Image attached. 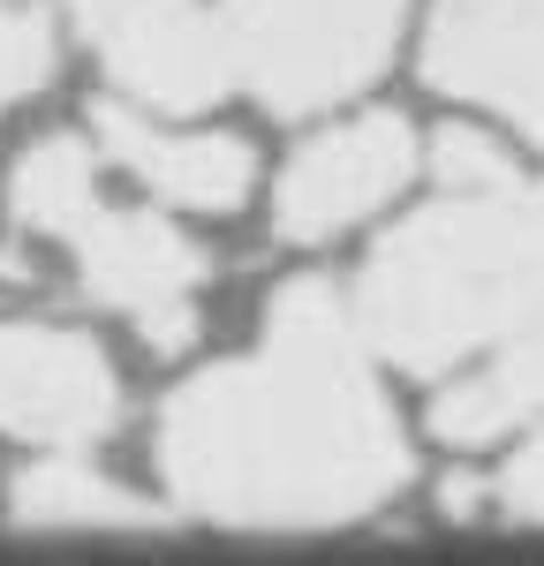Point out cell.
Wrapping results in <instances>:
<instances>
[{
  "instance_id": "30bf717a",
  "label": "cell",
  "mask_w": 544,
  "mask_h": 566,
  "mask_svg": "<svg viewBox=\"0 0 544 566\" xmlns=\"http://www.w3.org/2000/svg\"><path fill=\"white\" fill-rule=\"evenodd\" d=\"M8 514L23 528H151L159 522L151 499H136L129 483L91 469L84 446H45V461H31V469L15 476Z\"/></svg>"
},
{
  "instance_id": "9a60e30c",
  "label": "cell",
  "mask_w": 544,
  "mask_h": 566,
  "mask_svg": "<svg viewBox=\"0 0 544 566\" xmlns=\"http://www.w3.org/2000/svg\"><path fill=\"white\" fill-rule=\"evenodd\" d=\"M69 8H76V23H84V15H98V8H106V0H69Z\"/></svg>"
},
{
  "instance_id": "5bb4252c",
  "label": "cell",
  "mask_w": 544,
  "mask_h": 566,
  "mask_svg": "<svg viewBox=\"0 0 544 566\" xmlns=\"http://www.w3.org/2000/svg\"><path fill=\"white\" fill-rule=\"evenodd\" d=\"M499 506H506L514 522H544V438H530V446L514 453V469L499 476Z\"/></svg>"
},
{
  "instance_id": "8fae6325",
  "label": "cell",
  "mask_w": 544,
  "mask_h": 566,
  "mask_svg": "<svg viewBox=\"0 0 544 566\" xmlns=\"http://www.w3.org/2000/svg\"><path fill=\"white\" fill-rule=\"evenodd\" d=\"M84 205H98V159H91V144L84 136H39L15 159V175H8V219L61 242Z\"/></svg>"
},
{
  "instance_id": "5b68a950",
  "label": "cell",
  "mask_w": 544,
  "mask_h": 566,
  "mask_svg": "<svg viewBox=\"0 0 544 566\" xmlns=\"http://www.w3.org/2000/svg\"><path fill=\"white\" fill-rule=\"evenodd\" d=\"M98 69L151 114H197L234 84L227 23L205 0H106L84 15Z\"/></svg>"
},
{
  "instance_id": "7c38bea8",
  "label": "cell",
  "mask_w": 544,
  "mask_h": 566,
  "mask_svg": "<svg viewBox=\"0 0 544 566\" xmlns=\"http://www.w3.org/2000/svg\"><path fill=\"white\" fill-rule=\"evenodd\" d=\"M45 76H53V31H45V15L23 8V0H0V114L15 98H31Z\"/></svg>"
},
{
  "instance_id": "7a4b0ae2",
  "label": "cell",
  "mask_w": 544,
  "mask_h": 566,
  "mask_svg": "<svg viewBox=\"0 0 544 566\" xmlns=\"http://www.w3.org/2000/svg\"><path fill=\"white\" fill-rule=\"evenodd\" d=\"M544 317V189H453L394 227L356 280L363 340L401 370H453Z\"/></svg>"
},
{
  "instance_id": "52a82bcc",
  "label": "cell",
  "mask_w": 544,
  "mask_h": 566,
  "mask_svg": "<svg viewBox=\"0 0 544 566\" xmlns=\"http://www.w3.org/2000/svg\"><path fill=\"white\" fill-rule=\"evenodd\" d=\"M122 423V386L98 340L0 317V431L31 446H91Z\"/></svg>"
},
{
  "instance_id": "3957f363",
  "label": "cell",
  "mask_w": 544,
  "mask_h": 566,
  "mask_svg": "<svg viewBox=\"0 0 544 566\" xmlns=\"http://www.w3.org/2000/svg\"><path fill=\"white\" fill-rule=\"evenodd\" d=\"M234 84L272 114H317L363 91L408 23V0H220Z\"/></svg>"
},
{
  "instance_id": "ba28073f",
  "label": "cell",
  "mask_w": 544,
  "mask_h": 566,
  "mask_svg": "<svg viewBox=\"0 0 544 566\" xmlns=\"http://www.w3.org/2000/svg\"><path fill=\"white\" fill-rule=\"evenodd\" d=\"M416 175V136L401 114H363L341 129L311 136L272 189V227L287 242H333L341 227L370 219L386 197H401V181Z\"/></svg>"
},
{
  "instance_id": "8992f818",
  "label": "cell",
  "mask_w": 544,
  "mask_h": 566,
  "mask_svg": "<svg viewBox=\"0 0 544 566\" xmlns=\"http://www.w3.org/2000/svg\"><path fill=\"white\" fill-rule=\"evenodd\" d=\"M423 84L492 106L544 144V0H439L423 31Z\"/></svg>"
},
{
  "instance_id": "4fadbf2b",
  "label": "cell",
  "mask_w": 544,
  "mask_h": 566,
  "mask_svg": "<svg viewBox=\"0 0 544 566\" xmlns=\"http://www.w3.org/2000/svg\"><path fill=\"white\" fill-rule=\"evenodd\" d=\"M431 175L447 181V189H506V181H522L477 129H447L439 136V144H431Z\"/></svg>"
},
{
  "instance_id": "9c48e42d",
  "label": "cell",
  "mask_w": 544,
  "mask_h": 566,
  "mask_svg": "<svg viewBox=\"0 0 544 566\" xmlns=\"http://www.w3.org/2000/svg\"><path fill=\"white\" fill-rule=\"evenodd\" d=\"M98 136L151 197H167L181 212H234L258 181L250 144L220 129H159L129 106H98Z\"/></svg>"
},
{
  "instance_id": "277c9868",
  "label": "cell",
  "mask_w": 544,
  "mask_h": 566,
  "mask_svg": "<svg viewBox=\"0 0 544 566\" xmlns=\"http://www.w3.org/2000/svg\"><path fill=\"white\" fill-rule=\"evenodd\" d=\"M69 258L91 303L129 317L136 340L175 355L197 340V287H205V250L175 234L151 212H122V205H84L69 219Z\"/></svg>"
},
{
  "instance_id": "6da1fadb",
  "label": "cell",
  "mask_w": 544,
  "mask_h": 566,
  "mask_svg": "<svg viewBox=\"0 0 544 566\" xmlns=\"http://www.w3.org/2000/svg\"><path fill=\"white\" fill-rule=\"evenodd\" d=\"M159 476L227 528H341L408 483V446L370 378L356 303L325 280L272 295L265 340L197 370L159 408Z\"/></svg>"
}]
</instances>
